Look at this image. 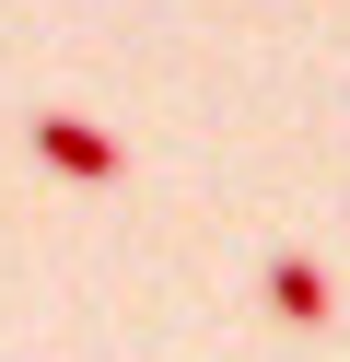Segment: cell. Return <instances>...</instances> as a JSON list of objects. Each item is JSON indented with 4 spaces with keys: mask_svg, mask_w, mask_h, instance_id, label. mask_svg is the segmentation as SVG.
I'll return each instance as SVG.
<instances>
[{
    "mask_svg": "<svg viewBox=\"0 0 350 362\" xmlns=\"http://www.w3.org/2000/svg\"><path fill=\"white\" fill-rule=\"evenodd\" d=\"M35 164H47V175H70V187H117V175H129V152H117L93 117H59V105H35Z\"/></svg>",
    "mask_w": 350,
    "mask_h": 362,
    "instance_id": "1",
    "label": "cell"
},
{
    "mask_svg": "<svg viewBox=\"0 0 350 362\" xmlns=\"http://www.w3.org/2000/svg\"><path fill=\"white\" fill-rule=\"evenodd\" d=\"M269 315H280V327H327V315H339V292H327V269L280 245V257H269Z\"/></svg>",
    "mask_w": 350,
    "mask_h": 362,
    "instance_id": "2",
    "label": "cell"
}]
</instances>
